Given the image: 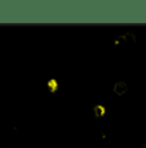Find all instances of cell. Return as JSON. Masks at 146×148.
Returning a JSON list of instances; mask_svg holds the SVG:
<instances>
[{"label": "cell", "instance_id": "obj_2", "mask_svg": "<svg viewBox=\"0 0 146 148\" xmlns=\"http://www.w3.org/2000/svg\"><path fill=\"white\" fill-rule=\"evenodd\" d=\"M45 85H47V89H48V92L51 93V94H54V93L58 90V88H60V82L57 79H49V80H47V82H45Z\"/></svg>", "mask_w": 146, "mask_h": 148}, {"label": "cell", "instance_id": "obj_3", "mask_svg": "<svg viewBox=\"0 0 146 148\" xmlns=\"http://www.w3.org/2000/svg\"><path fill=\"white\" fill-rule=\"evenodd\" d=\"M106 111L107 110L105 106H102V104H96V106L93 107L92 112H93V115L96 119H102V117H105V115H106Z\"/></svg>", "mask_w": 146, "mask_h": 148}, {"label": "cell", "instance_id": "obj_1", "mask_svg": "<svg viewBox=\"0 0 146 148\" xmlns=\"http://www.w3.org/2000/svg\"><path fill=\"white\" fill-rule=\"evenodd\" d=\"M113 92L115 95L123 97L125 93L128 92V84L125 81H116L113 86Z\"/></svg>", "mask_w": 146, "mask_h": 148}]
</instances>
